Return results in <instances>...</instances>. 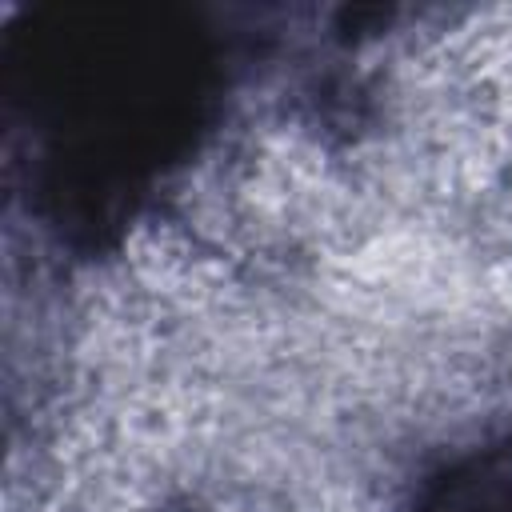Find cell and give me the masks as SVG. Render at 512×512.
Wrapping results in <instances>:
<instances>
[{
    "label": "cell",
    "instance_id": "cell-1",
    "mask_svg": "<svg viewBox=\"0 0 512 512\" xmlns=\"http://www.w3.org/2000/svg\"><path fill=\"white\" fill-rule=\"evenodd\" d=\"M416 512H512V440L452 464Z\"/></svg>",
    "mask_w": 512,
    "mask_h": 512
}]
</instances>
